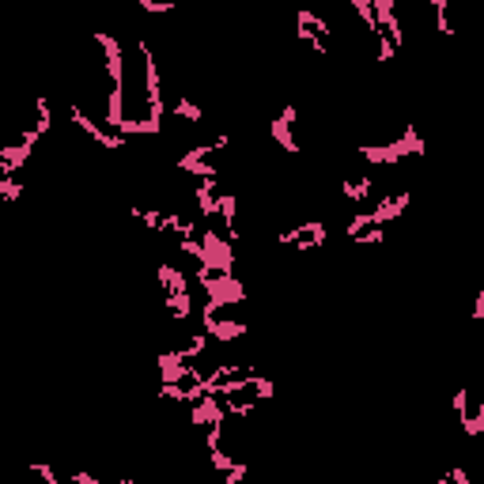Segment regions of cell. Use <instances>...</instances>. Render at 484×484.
Here are the masks:
<instances>
[{
  "label": "cell",
  "instance_id": "obj_1",
  "mask_svg": "<svg viewBox=\"0 0 484 484\" xmlns=\"http://www.w3.org/2000/svg\"><path fill=\"white\" fill-rule=\"evenodd\" d=\"M360 155H363V163H371V166H394V163H401L405 155H424V141H420V133H416V125H405L397 141L363 144Z\"/></svg>",
  "mask_w": 484,
  "mask_h": 484
},
{
  "label": "cell",
  "instance_id": "obj_2",
  "mask_svg": "<svg viewBox=\"0 0 484 484\" xmlns=\"http://www.w3.org/2000/svg\"><path fill=\"white\" fill-rule=\"evenodd\" d=\"M193 280L204 287V295H208V303H204L208 311H220V306H231V303H242V299H246V287L239 284L235 273L223 276V273H212V269H201V265H197Z\"/></svg>",
  "mask_w": 484,
  "mask_h": 484
},
{
  "label": "cell",
  "instance_id": "obj_3",
  "mask_svg": "<svg viewBox=\"0 0 484 484\" xmlns=\"http://www.w3.org/2000/svg\"><path fill=\"white\" fill-rule=\"evenodd\" d=\"M201 269H212V273L231 276L235 273V250H231V239H220L216 231H201Z\"/></svg>",
  "mask_w": 484,
  "mask_h": 484
},
{
  "label": "cell",
  "instance_id": "obj_4",
  "mask_svg": "<svg viewBox=\"0 0 484 484\" xmlns=\"http://www.w3.org/2000/svg\"><path fill=\"white\" fill-rule=\"evenodd\" d=\"M136 53L144 57V91H148V110H152V118L155 125H163V110H166V102H163V83H159V61L152 57V45H148L144 38L136 42Z\"/></svg>",
  "mask_w": 484,
  "mask_h": 484
},
{
  "label": "cell",
  "instance_id": "obj_5",
  "mask_svg": "<svg viewBox=\"0 0 484 484\" xmlns=\"http://www.w3.org/2000/svg\"><path fill=\"white\" fill-rule=\"evenodd\" d=\"M69 118L76 121L80 133H87L99 148H106V152H125V136H121V133H110V129H106V125H99V121H91L87 114H83L80 102H72V106H69Z\"/></svg>",
  "mask_w": 484,
  "mask_h": 484
},
{
  "label": "cell",
  "instance_id": "obj_6",
  "mask_svg": "<svg viewBox=\"0 0 484 484\" xmlns=\"http://www.w3.org/2000/svg\"><path fill=\"white\" fill-rule=\"evenodd\" d=\"M325 239H329V227H325V220L299 223V227H287V231H280V235H276V242H284V246H295V250H318Z\"/></svg>",
  "mask_w": 484,
  "mask_h": 484
},
{
  "label": "cell",
  "instance_id": "obj_7",
  "mask_svg": "<svg viewBox=\"0 0 484 484\" xmlns=\"http://www.w3.org/2000/svg\"><path fill=\"white\" fill-rule=\"evenodd\" d=\"M91 38H95V45L102 50V64H106L110 83H114V87H125V61H121V42H118L110 31H95Z\"/></svg>",
  "mask_w": 484,
  "mask_h": 484
},
{
  "label": "cell",
  "instance_id": "obj_8",
  "mask_svg": "<svg viewBox=\"0 0 484 484\" xmlns=\"http://www.w3.org/2000/svg\"><path fill=\"white\" fill-rule=\"evenodd\" d=\"M201 322H204V333H208V341H239L242 333H246V322H231V318H216V311H208V306H201Z\"/></svg>",
  "mask_w": 484,
  "mask_h": 484
},
{
  "label": "cell",
  "instance_id": "obj_9",
  "mask_svg": "<svg viewBox=\"0 0 484 484\" xmlns=\"http://www.w3.org/2000/svg\"><path fill=\"white\" fill-rule=\"evenodd\" d=\"M295 118H299V110H295V102H287L280 114L273 118V125H269V133H273V144H280L284 152H299V144H295V136H292Z\"/></svg>",
  "mask_w": 484,
  "mask_h": 484
},
{
  "label": "cell",
  "instance_id": "obj_10",
  "mask_svg": "<svg viewBox=\"0 0 484 484\" xmlns=\"http://www.w3.org/2000/svg\"><path fill=\"white\" fill-rule=\"evenodd\" d=\"M190 420L193 424H208V427H216L227 420V405H223V397H201L197 405H190Z\"/></svg>",
  "mask_w": 484,
  "mask_h": 484
},
{
  "label": "cell",
  "instance_id": "obj_11",
  "mask_svg": "<svg viewBox=\"0 0 484 484\" xmlns=\"http://www.w3.org/2000/svg\"><path fill=\"white\" fill-rule=\"evenodd\" d=\"M31 152H34V144H27V141H15V144L0 148V178H15V171L31 159Z\"/></svg>",
  "mask_w": 484,
  "mask_h": 484
},
{
  "label": "cell",
  "instance_id": "obj_12",
  "mask_svg": "<svg viewBox=\"0 0 484 484\" xmlns=\"http://www.w3.org/2000/svg\"><path fill=\"white\" fill-rule=\"evenodd\" d=\"M408 204H413V193H397V197H383L375 204V208H371V220H375V227H386L390 220H397L401 216V212L408 208Z\"/></svg>",
  "mask_w": 484,
  "mask_h": 484
},
{
  "label": "cell",
  "instance_id": "obj_13",
  "mask_svg": "<svg viewBox=\"0 0 484 484\" xmlns=\"http://www.w3.org/2000/svg\"><path fill=\"white\" fill-rule=\"evenodd\" d=\"M155 280H159V287H163V295H178V292H190V280H185V273H178L174 265H159L155 269Z\"/></svg>",
  "mask_w": 484,
  "mask_h": 484
},
{
  "label": "cell",
  "instance_id": "obj_14",
  "mask_svg": "<svg viewBox=\"0 0 484 484\" xmlns=\"http://www.w3.org/2000/svg\"><path fill=\"white\" fill-rule=\"evenodd\" d=\"M166 231H171V235H178L182 242L185 239H201L197 235V223H193L190 216H182V212H166V216H163V235H166Z\"/></svg>",
  "mask_w": 484,
  "mask_h": 484
},
{
  "label": "cell",
  "instance_id": "obj_15",
  "mask_svg": "<svg viewBox=\"0 0 484 484\" xmlns=\"http://www.w3.org/2000/svg\"><path fill=\"white\" fill-rule=\"evenodd\" d=\"M163 299H166V311H171L174 322H190V318H193V299H190V292L163 295Z\"/></svg>",
  "mask_w": 484,
  "mask_h": 484
},
{
  "label": "cell",
  "instance_id": "obj_16",
  "mask_svg": "<svg viewBox=\"0 0 484 484\" xmlns=\"http://www.w3.org/2000/svg\"><path fill=\"white\" fill-rule=\"evenodd\" d=\"M295 27H306V31H314V34H318V38H325V34H333V31H329V23H325L318 12H311V8H299V15H295Z\"/></svg>",
  "mask_w": 484,
  "mask_h": 484
},
{
  "label": "cell",
  "instance_id": "obj_17",
  "mask_svg": "<svg viewBox=\"0 0 484 484\" xmlns=\"http://www.w3.org/2000/svg\"><path fill=\"white\" fill-rule=\"evenodd\" d=\"M212 152H216V144H197V148H190V152H185L182 159H178V171H182V174H190L193 166H197V163H204Z\"/></svg>",
  "mask_w": 484,
  "mask_h": 484
},
{
  "label": "cell",
  "instance_id": "obj_18",
  "mask_svg": "<svg viewBox=\"0 0 484 484\" xmlns=\"http://www.w3.org/2000/svg\"><path fill=\"white\" fill-rule=\"evenodd\" d=\"M174 118H182V121H193V125H197V121L204 118V110L197 106V102H193L190 95H178V99H174Z\"/></svg>",
  "mask_w": 484,
  "mask_h": 484
},
{
  "label": "cell",
  "instance_id": "obj_19",
  "mask_svg": "<svg viewBox=\"0 0 484 484\" xmlns=\"http://www.w3.org/2000/svg\"><path fill=\"white\" fill-rule=\"evenodd\" d=\"M34 129H38V136H45L53 129V114H50V99L38 95L34 99Z\"/></svg>",
  "mask_w": 484,
  "mask_h": 484
},
{
  "label": "cell",
  "instance_id": "obj_20",
  "mask_svg": "<svg viewBox=\"0 0 484 484\" xmlns=\"http://www.w3.org/2000/svg\"><path fill=\"white\" fill-rule=\"evenodd\" d=\"M371 190H375V185H371V178H352V182H341V193L348 201H367L371 197Z\"/></svg>",
  "mask_w": 484,
  "mask_h": 484
},
{
  "label": "cell",
  "instance_id": "obj_21",
  "mask_svg": "<svg viewBox=\"0 0 484 484\" xmlns=\"http://www.w3.org/2000/svg\"><path fill=\"white\" fill-rule=\"evenodd\" d=\"M352 12L363 20V27H367L371 34H378V20H375V0H352Z\"/></svg>",
  "mask_w": 484,
  "mask_h": 484
},
{
  "label": "cell",
  "instance_id": "obj_22",
  "mask_svg": "<svg viewBox=\"0 0 484 484\" xmlns=\"http://www.w3.org/2000/svg\"><path fill=\"white\" fill-rule=\"evenodd\" d=\"M371 227H375V220H371V212H356V216L348 220V227H344V235H348V239H360L363 231H371Z\"/></svg>",
  "mask_w": 484,
  "mask_h": 484
},
{
  "label": "cell",
  "instance_id": "obj_23",
  "mask_svg": "<svg viewBox=\"0 0 484 484\" xmlns=\"http://www.w3.org/2000/svg\"><path fill=\"white\" fill-rule=\"evenodd\" d=\"M454 413H458L462 427L473 424V413H469V390H454Z\"/></svg>",
  "mask_w": 484,
  "mask_h": 484
},
{
  "label": "cell",
  "instance_id": "obj_24",
  "mask_svg": "<svg viewBox=\"0 0 484 484\" xmlns=\"http://www.w3.org/2000/svg\"><path fill=\"white\" fill-rule=\"evenodd\" d=\"M129 212H133L144 227H152L155 235H163V212H148V208H129Z\"/></svg>",
  "mask_w": 484,
  "mask_h": 484
},
{
  "label": "cell",
  "instance_id": "obj_25",
  "mask_svg": "<svg viewBox=\"0 0 484 484\" xmlns=\"http://www.w3.org/2000/svg\"><path fill=\"white\" fill-rule=\"evenodd\" d=\"M0 197H4L8 204H15L23 197V182L20 178H0Z\"/></svg>",
  "mask_w": 484,
  "mask_h": 484
},
{
  "label": "cell",
  "instance_id": "obj_26",
  "mask_svg": "<svg viewBox=\"0 0 484 484\" xmlns=\"http://www.w3.org/2000/svg\"><path fill=\"white\" fill-rule=\"evenodd\" d=\"M432 8H435V31H439V34H454L450 31V20H446V8H450V0H432Z\"/></svg>",
  "mask_w": 484,
  "mask_h": 484
},
{
  "label": "cell",
  "instance_id": "obj_27",
  "mask_svg": "<svg viewBox=\"0 0 484 484\" xmlns=\"http://www.w3.org/2000/svg\"><path fill=\"white\" fill-rule=\"evenodd\" d=\"M295 34H299V42H306L314 53H318V57H325V53H329V45H325V38H318V34H314V31H306V27H299V31H295Z\"/></svg>",
  "mask_w": 484,
  "mask_h": 484
},
{
  "label": "cell",
  "instance_id": "obj_28",
  "mask_svg": "<svg viewBox=\"0 0 484 484\" xmlns=\"http://www.w3.org/2000/svg\"><path fill=\"white\" fill-rule=\"evenodd\" d=\"M204 344H208V333H193V337H190V344H185V348H182V356H185V360H197L201 352H204Z\"/></svg>",
  "mask_w": 484,
  "mask_h": 484
},
{
  "label": "cell",
  "instance_id": "obj_29",
  "mask_svg": "<svg viewBox=\"0 0 484 484\" xmlns=\"http://www.w3.org/2000/svg\"><path fill=\"white\" fill-rule=\"evenodd\" d=\"M223 405H227V416H254V401H239V397H227V401H223Z\"/></svg>",
  "mask_w": 484,
  "mask_h": 484
},
{
  "label": "cell",
  "instance_id": "obj_30",
  "mask_svg": "<svg viewBox=\"0 0 484 484\" xmlns=\"http://www.w3.org/2000/svg\"><path fill=\"white\" fill-rule=\"evenodd\" d=\"M250 390H254V397H257V401H269V397H273V378H262V375H254V383H250Z\"/></svg>",
  "mask_w": 484,
  "mask_h": 484
},
{
  "label": "cell",
  "instance_id": "obj_31",
  "mask_svg": "<svg viewBox=\"0 0 484 484\" xmlns=\"http://www.w3.org/2000/svg\"><path fill=\"white\" fill-rule=\"evenodd\" d=\"M212 469H216V473H231V469H235V458H231L227 450H212Z\"/></svg>",
  "mask_w": 484,
  "mask_h": 484
},
{
  "label": "cell",
  "instance_id": "obj_32",
  "mask_svg": "<svg viewBox=\"0 0 484 484\" xmlns=\"http://www.w3.org/2000/svg\"><path fill=\"white\" fill-rule=\"evenodd\" d=\"M435 484H469V473H465V465H454L450 473H443Z\"/></svg>",
  "mask_w": 484,
  "mask_h": 484
},
{
  "label": "cell",
  "instance_id": "obj_33",
  "mask_svg": "<svg viewBox=\"0 0 484 484\" xmlns=\"http://www.w3.org/2000/svg\"><path fill=\"white\" fill-rule=\"evenodd\" d=\"M141 8L144 12H155V15H166V12H174V0H141Z\"/></svg>",
  "mask_w": 484,
  "mask_h": 484
},
{
  "label": "cell",
  "instance_id": "obj_34",
  "mask_svg": "<svg viewBox=\"0 0 484 484\" xmlns=\"http://www.w3.org/2000/svg\"><path fill=\"white\" fill-rule=\"evenodd\" d=\"M484 432V397H481V405H477V413H473V424L465 427V435H469V439H477V435Z\"/></svg>",
  "mask_w": 484,
  "mask_h": 484
},
{
  "label": "cell",
  "instance_id": "obj_35",
  "mask_svg": "<svg viewBox=\"0 0 484 484\" xmlns=\"http://www.w3.org/2000/svg\"><path fill=\"white\" fill-rule=\"evenodd\" d=\"M223 424H216V427H208V432H204V446H208V450H223Z\"/></svg>",
  "mask_w": 484,
  "mask_h": 484
},
{
  "label": "cell",
  "instance_id": "obj_36",
  "mask_svg": "<svg viewBox=\"0 0 484 484\" xmlns=\"http://www.w3.org/2000/svg\"><path fill=\"white\" fill-rule=\"evenodd\" d=\"M246 477H250V465L246 462H235V469L223 473V484H239V481H246Z\"/></svg>",
  "mask_w": 484,
  "mask_h": 484
},
{
  "label": "cell",
  "instance_id": "obj_37",
  "mask_svg": "<svg viewBox=\"0 0 484 484\" xmlns=\"http://www.w3.org/2000/svg\"><path fill=\"white\" fill-rule=\"evenodd\" d=\"M378 38V61H394V53H397V45L386 38V34H375Z\"/></svg>",
  "mask_w": 484,
  "mask_h": 484
},
{
  "label": "cell",
  "instance_id": "obj_38",
  "mask_svg": "<svg viewBox=\"0 0 484 484\" xmlns=\"http://www.w3.org/2000/svg\"><path fill=\"white\" fill-rule=\"evenodd\" d=\"M356 242H367V246H375V242H383V227H371V231H363V235Z\"/></svg>",
  "mask_w": 484,
  "mask_h": 484
},
{
  "label": "cell",
  "instance_id": "obj_39",
  "mask_svg": "<svg viewBox=\"0 0 484 484\" xmlns=\"http://www.w3.org/2000/svg\"><path fill=\"white\" fill-rule=\"evenodd\" d=\"M469 318H473V322H481V318H484V287H481V292H477V303H473Z\"/></svg>",
  "mask_w": 484,
  "mask_h": 484
}]
</instances>
